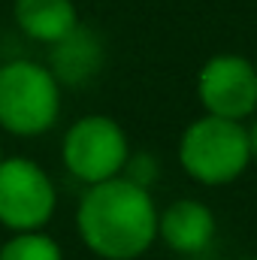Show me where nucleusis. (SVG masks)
Returning a JSON list of instances; mask_svg holds the SVG:
<instances>
[{
    "mask_svg": "<svg viewBox=\"0 0 257 260\" xmlns=\"http://www.w3.org/2000/svg\"><path fill=\"white\" fill-rule=\"evenodd\" d=\"M245 260H257V257H245Z\"/></svg>",
    "mask_w": 257,
    "mask_h": 260,
    "instance_id": "4468645a",
    "label": "nucleus"
},
{
    "mask_svg": "<svg viewBox=\"0 0 257 260\" xmlns=\"http://www.w3.org/2000/svg\"><path fill=\"white\" fill-rule=\"evenodd\" d=\"M12 18L27 40L43 46L64 40L79 24V12L73 0H15Z\"/></svg>",
    "mask_w": 257,
    "mask_h": 260,
    "instance_id": "1a4fd4ad",
    "label": "nucleus"
},
{
    "mask_svg": "<svg viewBox=\"0 0 257 260\" xmlns=\"http://www.w3.org/2000/svg\"><path fill=\"white\" fill-rule=\"evenodd\" d=\"M0 260H64V251L46 230H30L12 233L0 245Z\"/></svg>",
    "mask_w": 257,
    "mask_h": 260,
    "instance_id": "9d476101",
    "label": "nucleus"
},
{
    "mask_svg": "<svg viewBox=\"0 0 257 260\" xmlns=\"http://www.w3.org/2000/svg\"><path fill=\"white\" fill-rule=\"evenodd\" d=\"M121 176L130 179L133 185H139V188H154V182L160 179V164H157V157L154 154H145V151H139V154H133L130 151L127 164H124V170H121Z\"/></svg>",
    "mask_w": 257,
    "mask_h": 260,
    "instance_id": "9b49d317",
    "label": "nucleus"
},
{
    "mask_svg": "<svg viewBox=\"0 0 257 260\" xmlns=\"http://www.w3.org/2000/svg\"><path fill=\"white\" fill-rule=\"evenodd\" d=\"M58 191L46 167L30 157H3L0 164V224L9 233L46 230L55 218Z\"/></svg>",
    "mask_w": 257,
    "mask_h": 260,
    "instance_id": "39448f33",
    "label": "nucleus"
},
{
    "mask_svg": "<svg viewBox=\"0 0 257 260\" xmlns=\"http://www.w3.org/2000/svg\"><path fill=\"white\" fill-rule=\"evenodd\" d=\"M127 157V133L109 115H82L67 127L61 139V164L85 188L121 176Z\"/></svg>",
    "mask_w": 257,
    "mask_h": 260,
    "instance_id": "20e7f679",
    "label": "nucleus"
},
{
    "mask_svg": "<svg viewBox=\"0 0 257 260\" xmlns=\"http://www.w3.org/2000/svg\"><path fill=\"white\" fill-rule=\"evenodd\" d=\"M245 133H248V151H251V160H257V118L245 127Z\"/></svg>",
    "mask_w": 257,
    "mask_h": 260,
    "instance_id": "f8f14e48",
    "label": "nucleus"
},
{
    "mask_svg": "<svg viewBox=\"0 0 257 260\" xmlns=\"http://www.w3.org/2000/svg\"><path fill=\"white\" fill-rule=\"evenodd\" d=\"M46 67L55 73L61 88L64 85H76V88L88 85L103 67V40L79 21L64 40L49 46V64Z\"/></svg>",
    "mask_w": 257,
    "mask_h": 260,
    "instance_id": "6e6552de",
    "label": "nucleus"
},
{
    "mask_svg": "<svg viewBox=\"0 0 257 260\" xmlns=\"http://www.w3.org/2000/svg\"><path fill=\"white\" fill-rule=\"evenodd\" d=\"M215 233H218L215 212L203 200L182 197L167 209H157V239L182 257L203 254L215 242Z\"/></svg>",
    "mask_w": 257,
    "mask_h": 260,
    "instance_id": "0eeeda50",
    "label": "nucleus"
},
{
    "mask_svg": "<svg viewBox=\"0 0 257 260\" xmlns=\"http://www.w3.org/2000/svg\"><path fill=\"white\" fill-rule=\"evenodd\" d=\"M3 157H6V154H3V145H0V164H3Z\"/></svg>",
    "mask_w": 257,
    "mask_h": 260,
    "instance_id": "ddd939ff",
    "label": "nucleus"
},
{
    "mask_svg": "<svg viewBox=\"0 0 257 260\" xmlns=\"http://www.w3.org/2000/svg\"><path fill=\"white\" fill-rule=\"evenodd\" d=\"M179 164L188 179L206 188L236 182L251 167L245 121L203 112L179 136Z\"/></svg>",
    "mask_w": 257,
    "mask_h": 260,
    "instance_id": "7ed1b4c3",
    "label": "nucleus"
},
{
    "mask_svg": "<svg viewBox=\"0 0 257 260\" xmlns=\"http://www.w3.org/2000/svg\"><path fill=\"white\" fill-rule=\"evenodd\" d=\"M76 230L100 260H136L157 242V206L148 188L115 176L88 185L76 209Z\"/></svg>",
    "mask_w": 257,
    "mask_h": 260,
    "instance_id": "f257e3e1",
    "label": "nucleus"
},
{
    "mask_svg": "<svg viewBox=\"0 0 257 260\" xmlns=\"http://www.w3.org/2000/svg\"><path fill=\"white\" fill-rule=\"evenodd\" d=\"M197 97L206 115L245 121L257 112V67L245 55H212L197 73Z\"/></svg>",
    "mask_w": 257,
    "mask_h": 260,
    "instance_id": "423d86ee",
    "label": "nucleus"
},
{
    "mask_svg": "<svg viewBox=\"0 0 257 260\" xmlns=\"http://www.w3.org/2000/svg\"><path fill=\"white\" fill-rule=\"evenodd\" d=\"M61 82L40 61L12 58L0 64V127L12 136H43L61 118Z\"/></svg>",
    "mask_w": 257,
    "mask_h": 260,
    "instance_id": "f03ea898",
    "label": "nucleus"
}]
</instances>
